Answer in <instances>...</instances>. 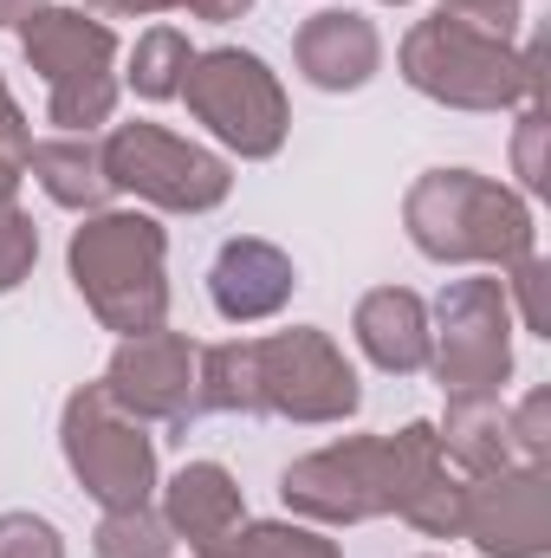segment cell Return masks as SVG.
Masks as SVG:
<instances>
[{
  "instance_id": "cell-1",
  "label": "cell",
  "mask_w": 551,
  "mask_h": 558,
  "mask_svg": "<svg viewBox=\"0 0 551 558\" xmlns=\"http://www.w3.org/2000/svg\"><path fill=\"white\" fill-rule=\"evenodd\" d=\"M403 228H409L415 254L441 260V267H513L526 254H539V228L526 195H513L493 175L474 169H428L403 202Z\"/></svg>"
},
{
  "instance_id": "cell-2",
  "label": "cell",
  "mask_w": 551,
  "mask_h": 558,
  "mask_svg": "<svg viewBox=\"0 0 551 558\" xmlns=\"http://www.w3.org/2000/svg\"><path fill=\"white\" fill-rule=\"evenodd\" d=\"M546 72V46H513L474 20L454 13H428L415 20L403 39V78L421 98L448 105V111H513V105H539V78Z\"/></svg>"
},
{
  "instance_id": "cell-3",
  "label": "cell",
  "mask_w": 551,
  "mask_h": 558,
  "mask_svg": "<svg viewBox=\"0 0 551 558\" xmlns=\"http://www.w3.org/2000/svg\"><path fill=\"white\" fill-rule=\"evenodd\" d=\"M72 286L85 292L91 318L118 338L156 331L169 318V234L137 208H98L65 247Z\"/></svg>"
},
{
  "instance_id": "cell-4",
  "label": "cell",
  "mask_w": 551,
  "mask_h": 558,
  "mask_svg": "<svg viewBox=\"0 0 551 558\" xmlns=\"http://www.w3.org/2000/svg\"><path fill=\"white\" fill-rule=\"evenodd\" d=\"M26 65L46 78V124L59 137H91L118 111V33L85 7H39L20 26Z\"/></svg>"
},
{
  "instance_id": "cell-5",
  "label": "cell",
  "mask_w": 551,
  "mask_h": 558,
  "mask_svg": "<svg viewBox=\"0 0 551 558\" xmlns=\"http://www.w3.org/2000/svg\"><path fill=\"white\" fill-rule=\"evenodd\" d=\"M182 98H188L195 124H208V137L228 143L247 162H267V156L285 149V131H292L285 85L260 52H241V46L195 52L188 78H182Z\"/></svg>"
},
{
  "instance_id": "cell-6",
  "label": "cell",
  "mask_w": 551,
  "mask_h": 558,
  "mask_svg": "<svg viewBox=\"0 0 551 558\" xmlns=\"http://www.w3.org/2000/svg\"><path fill=\"white\" fill-rule=\"evenodd\" d=\"M59 448H65L72 481H78L105 513L149 507V494H156V441H149V428H143L105 384H85V390L65 397Z\"/></svg>"
},
{
  "instance_id": "cell-7",
  "label": "cell",
  "mask_w": 551,
  "mask_h": 558,
  "mask_svg": "<svg viewBox=\"0 0 551 558\" xmlns=\"http://www.w3.org/2000/svg\"><path fill=\"white\" fill-rule=\"evenodd\" d=\"M98 156H105V175H111L118 195H137V202L162 208V215H208L234 189L228 156L175 137V131H162L149 118L118 124L111 137L98 143Z\"/></svg>"
},
{
  "instance_id": "cell-8",
  "label": "cell",
  "mask_w": 551,
  "mask_h": 558,
  "mask_svg": "<svg viewBox=\"0 0 551 558\" xmlns=\"http://www.w3.org/2000/svg\"><path fill=\"white\" fill-rule=\"evenodd\" d=\"M428 371L448 397H500L513 377V305L500 279H454L428 318Z\"/></svg>"
},
{
  "instance_id": "cell-9",
  "label": "cell",
  "mask_w": 551,
  "mask_h": 558,
  "mask_svg": "<svg viewBox=\"0 0 551 558\" xmlns=\"http://www.w3.org/2000/svg\"><path fill=\"white\" fill-rule=\"evenodd\" d=\"M260 351V410L285 422H344L357 416L364 384L351 371V357L331 344V331L318 325H292L273 338H254Z\"/></svg>"
},
{
  "instance_id": "cell-10",
  "label": "cell",
  "mask_w": 551,
  "mask_h": 558,
  "mask_svg": "<svg viewBox=\"0 0 551 558\" xmlns=\"http://www.w3.org/2000/svg\"><path fill=\"white\" fill-rule=\"evenodd\" d=\"M279 500L318 526H364L390 513V448L383 435H344L331 448L298 454L279 474Z\"/></svg>"
},
{
  "instance_id": "cell-11",
  "label": "cell",
  "mask_w": 551,
  "mask_h": 558,
  "mask_svg": "<svg viewBox=\"0 0 551 558\" xmlns=\"http://www.w3.org/2000/svg\"><path fill=\"white\" fill-rule=\"evenodd\" d=\"M105 390L137 422H188L201 410V351L182 331H137L111 351Z\"/></svg>"
},
{
  "instance_id": "cell-12",
  "label": "cell",
  "mask_w": 551,
  "mask_h": 558,
  "mask_svg": "<svg viewBox=\"0 0 551 558\" xmlns=\"http://www.w3.org/2000/svg\"><path fill=\"white\" fill-rule=\"evenodd\" d=\"M461 539H474L487 558H546L551 546V487L546 468L519 461L487 481H467Z\"/></svg>"
},
{
  "instance_id": "cell-13",
  "label": "cell",
  "mask_w": 551,
  "mask_h": 558,
  "mask_svg": "<svg viewBox=\"0 0 551 558\" xmlns=\"http://www.w3.org/2000/svg\"><path fill=\"white\" fill-rule=\"evenodd\" d=\"M383 448H390V513L409 520L421 539H461L467 481L448 474L434 422H403L396 435H383Z\"/></svg>"
},
{
  "instance_id": "cell-14",
  "label": "cell",
  "mask_w": 551,
  "mask_h": 558,
  "mask_svg": "<svg viewBox=\"0 0 551 558\" xmlns=\"http://www.w3.org/2000/svg\"><path fill=\"white\" fill-rule=\"evenodd\" d=\"M292 59L305 72V85H318V92H364L383 72V33L357 7H325L298 26Z\"/></svg>"
},
{
  "instance_id": "cell-15",
  "label": "cell",
  "mask_w": 551,
  "mask_h": 558,
  "mask_svg": "<svg viewBox=\"0 0 551 558\" xmlns=\"http://www.w3.org/2000/svg\"><path fill=\"white\" fill-rule=\"evenodd\" d=\"M292 286H298L292 254L273 247V241H260V234H234V241L215 254V267H208V299H215V312H221L228 325H260V318H273L279 305L292 299Z\"/></svg>"
},
{
  "instance_id": "cell-16",
  "label": "cell",
  "mask_w": 551,
  "mask_h": 558,
  "mask_svg": "<svg viewBox=\"0 0 551 558\" xmlns=\"http://www.w3.org/2000/svg\"><path fill=\"white\" fill-rule=\"evenodd\" d=\"M162 520H169L175 539H188L195 558H215L221 539L247 520L241 481H234L221 461H188V468H175V481L162 487Z\"/></svg>"
},
{
  "instance_id": "cell-17",
  "label": "cell",
  "mask_w": 551,
  "mask_h": 558,
  "mask_svg": "<svg viewBox=\"0 0 551 558\" xmlns=\"http://www.w3.org/2000/svg\"><path fill=\"white\" fill-rule=\"evenodd\" d=\"M351 331L364 344V357L390 377H415L428 371V305L415 299L409 286H377L357 299Z\"/></svg>"
},
{
  "instance_id": "cell-18",
  "label": "cell",
  "mask_w": 551,
  "mask_h": 558,
  "mask_svg": "<svg viewBox=\"0 0 551 558\" xmlns=\"http://www.w3.org/2000/svg\"><path fill=\"white\" fill-rule=\"evenodd\" d=\"M434 441L467 481H487V474L513 468V435H506V403L500 397H448V422L434 428Z\"/></svg>"
},
{
  "instance_id": "cell-19",
  "label": "cell",
  "mask_w": 551,
  "mask_h": 558,
  "mask_svg": "<svg viewBox=\"0 0 551 558\" xmlns=\"http://www.w3.org/2000/svg\"><path fill=\"white\" fill-rule=\"evenodd\" d=\"M26 169L39 175V189H46L59 208H78V215H98V208L118 195V189H111V175H105L98 143H85V137H46V143H33Z\"/></svg>"
},
{
  "instance_id": "cell-20",
  "label": "cell",
  "mask_w": 551,
  "mask_h": 558,
  "mask_svg": "<svg viewBox=\"0 0 551 558\" xmlns=\"http://www.w3.org/2000/svg\"><path fill=\"white\" fill-rule=\"evenodd\" d=\"M201 410L267 416L260 410V351H254V338H234V344H208L201 351Z\"/></svg>"
},
{
  "instance_id": "cell-21",
  "label": "cell",
  "mask_w": 551,
  "mask_h": 558,
  "mask_svg": "<svg viewBox=\"0 0 551 558\" xmlns=\"http://www.w3.org/2000/svg\"><path fill=\"white\" fill-rule=\"evenodd\" d=\"M188 59H195V46H188V33L182 26H149L137 46H131V92L149 98V105H162V98H182V78H188Z\"/></svg>"
},
{
  "instance_id": "cell-22",
  "label": "cell",
  "mask_w": 551,
  "mask_h": 558,
  "mask_svg": "<svg viewBox=\"0 0 551 558\" xmlns=\"http://www.w3.org/2000/svg\"><path fill=\"white\" fill-rule=\"evenodd\" d=\"M215 558H338V546L298 520H254V526L241 520Z\"/></svg>"
},
{
  "instance_id": "cell-23",
  "label": "cell",
  "mask_w": 551,
  "mask_h": 558,
  "mask_svg": "<svg viewBox=\"0 0 551 558\" xmlns=\"http://www.w3.org/2000/svg\"><path fill=\"white\" fill-rule=\"evenodd\" d=\"M91 553L98 558H175V533H169V520L156 507H124V513L98 520Z\"/></svg>"
},
{
  "instance_id": "cell-24",
  "label": "cell",
  "mask_w": 551,
  "mask_h": 558,
  "mask_svg": "<svg viewBox=\"0 0 551 558\" xmlns=\"http://www.w3.org/2000/svg\"><path fill=\"white\" fill-rule=\"evenodd\" d=\"M546 279H551V267H546V254H526V260H513L506 267V305H513V318L526 325V331H539V338H551V305H546Z\"/></svg>"
},
{
  "instance_id": "cell-25",
  "label": "cell",
  "mask_w": 551,
  "mask_h": 558,
  "mask_svg": "<svg viewBox=\"0 0 551 558\" xmlns=\"http://www.w3.org/2000/svg\"><path fill=\"white\" fill-rule=\"evenodd\" d=\"M506 435H513V461L546 468V454H551V390H532L526 403H513V410H506Z\"/></svg>"
},
{
  "instance_id": "cell-26",
  "label": "cell",
  "mask_w": 551,
  "mask_h": 558,
  "mask_svg": "<svg viewBox=\"0 0 551 558\" xmlns=\"http://www.w3.org/2000/svg\"><path fill=\"white\" fill-rule=\"evenodd\" d=\"M33 260H39V228H33L26 208H7L0 215V292L33 279Z\"/></svg>"
},
{
  "instance_id": "cell-27",
  "label": "cell",
  "mask_w": 551,
  "mask_h": 558,
  "mask_svg": "<svg viewBox=\"0 0 551 558\" xmlns=\"http://www.w3.org/2000/svg\"><path fill=\"white\" fill-rule=\"evenodd\" d=\"M546 105H526L519 111V137H513V162H519V182H526V195H546L551 182V162H546Z\"/></svg>"
},
{
  "instance_id": "cell-28",
  "label": "cell",
  "mask_w": 551,
  "mask_h": 558,
  "mask_svg": "<svg viewBox=\"0 0 551 558\" xmlns=\"http://www.w3.org/2000/svg\"><path fill=\"white\" fill-rule=\"evenodd\" d=\"M0 558H65V539L39 513H0Z\"/></svg>"
},
{
  "instance_id": "cell-29",
  "label": "cell",
  "mask_w": 551,
  "mask_h": 558,
  "mask_svg": "<svg viewBox=\"0 0 551 558\" xmlns=\"http://www.w3.org/2000/svg\"><path fill=\"white\" fill-rule=\"evenodd\" d=\"M26 156H33L26 111L13 105V92H7V78H0V169H7V175H20V169H26Z\"/></svg>"
},
{
  "instance_id": "cell-30",
  "label": "cell",
  "mask_w": 551,
  "mask_h": 558,
  "mask_svg": "<svg viewBox=\"0 0 551 558\" xmlns=\"http://www.w3.org/2000/svg\"><path fill=\"white\" fill-rule=\"evenodd\" d=\"M519 7H526V0H441V13H454V20H474V26L500 33V39H513V26H519Z\"/></svg>"
},
{
  "instance_id": "cell-31",
  "label": "cell",
  "mask_w": 551,
  "mask_h": 558,
  "mask_svg": "<svg viewBox=\"0 0 551 558\" xmlns=\"http://www.w3.org/2000/svg\"><path fill=\"white\" fill-rule=\"evenodd\" d=\"M182 13H195V20H215V26H228V20H241L254 0H175Z\"/></svg>"
},
{
  "instance_id": "cell-32",
  "label": "cell",
  "mask_w": 551,
  "mask_h": 558,
  "mask_svg": "<svg viewBox=\"0 0 551 558\" xmlns=\"http://www.w3.org/2000/svg\"><path fill=\"white\" fill-rule=\"evenodd\" d=\"M91 13H105V20H137V13H162V7H175V0H85Z\"/></svg>"
},
{
  "instance_id": "cell-33",
  "label": "cell",
  "mask_w": 551,
  "mask_h": 558,
  "mask_svg": "<svg viewBox=\"0 0 551 558\" xmlns=\"http://www.w3.org/2000/svg\"><path fill=\"white\" fill-rule=\"evenodd\" d=\"M39 7H52V0H0V26H26Z\"/></svg>"
},
{
  "instance_id": "cell-34",
  "label": "cell",
  "mask_w": 551,
  "mask_h": 558,
  "mask_svg": "<svg viewBox=\"0 0 551 558\" xmlns=\"http://www.w3.org/2000/svg\"><path fill=\"white\" fill-rule=\"evenodd\" d=\"M7 208H20V175L0 169V215H7Z\"/></svg>"
},
{
  "instance_id": "cell-35",
  "label": "cell",
  "mask_w": 551,
  "mask_h": 558,
  "mask_svg": "<svg viewBox=\"0 0 551 558\" xmlns=\"http://www.w3.org/2000/svg\"><path fill=\"white\" fill-rule=\"evenodd\" d=\"M383 7H409V0H383Z\"/></svg>"
}]
</instances>
